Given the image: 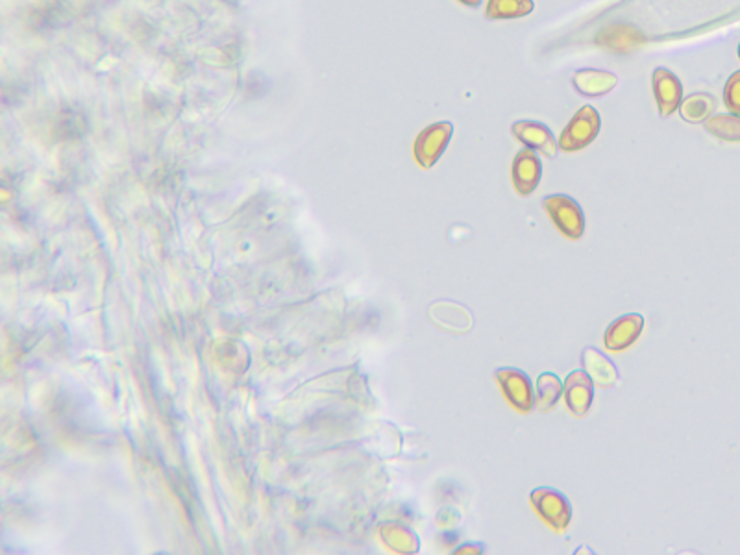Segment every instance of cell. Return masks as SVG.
I'll return each instance as SVG.
<instances>
[{
    "instance_id": "cell-6",
    "label": "cell",
    "mask_w": 740,
    "mask_h": 555,
    "mask_svg": "<svg viewBox=\"0 0 740 555\" xmlns=\"http://www.w3.org/2000/svg\"><path fill=\"white\" fill-rule=\"evenodd\" d=\"M511 178L520 197H530L531 193L541 184L543 178V163L539 152L531 148H522L513 160Z\"/></svg>"
},
{
    "instance_id": "cell-1",
    "label": "cell",
    "mask_w": 740,
    "mask_h": 555,
    "mask_svg": "<svg viewBox=\"0 0 740 555\" xmlns=\"http://www.w3.org/2000/svg\"><path fill=\"white\" fill-rule=\"evenodd\" d=\"M530 504L552 530L557 533L568 530L572 522V506L561 491L554 487H537L531 491Z\"/></svg>"
},
{
    "instance_id": "cell-2",
    "label": "cell",
    "mask_w": 740,
    "mask_h": 555,
    "mask_svg": "<svg viewBox=\"0 0 740 555\" xmlns=\"http://www.w3.org/2000/svg\"><path fill=\"white\" fill-rule=\"evenodd\" d=\"M543 208L561 234L578 241L585 234V215L578 200L568 195H548L543 198Z\"/></svg>"
},
{
    "instance_id": "cell-15",
    "label": "cell",
    "mask_w": 740,
    "mask_h": 555,
    "mask_svg": "<svg viewBox=\"0 0 740 555\" xmlns=\"http://www.w3.org/2000/svg\"><path fill=\"white\" fill-rule=\"evenodd\" d=\"M705 130L722 141L740 143V115L735 113H716L705 121Z\"/></svg>"
},
{
    "instance_id": "cell-3",
    "label": "cell",
    "mask_w": 740,
    "mask_h": 555,
    "mask_svg": "<svg viewBox=\"0 0 740 555\" xmlns=\"http://www.w3.org/2000/svg\"><path fill=\"white\" fill-rule=\"evenodd\" d=\"M600 128H602L600 113L592 106H583L563 130V134L559 137V148L563 152L583 150L598 137Z\"/></svg>"
},
{
    "instance_id": "cell-16",
    "label": "cell",
    "mask_w": 740,
    "mask_h": 555,
    "mask_svg": "<svg viewBox=\"0 0 740 555\" xmlns=\"http://www.w3.org/2000/svg\"><path fill=\"white\" fill-rule=\"evenodd\" d=\"M535 10L533 0H489L485 8L487 19H520Z\"/></svg>"
},
{
    "instance_id": "cell-7",
    "label": "cell",
    "mask_w": 740,
    "mask_h": 555,
    "mask_svg": "<svg viewBox=\"0 0 740 555\" xmlns=\"http://www.w3.org/2000/svg\"><path fill=\"white\" fill-rule=\"evenodd\" d=\"M511 134L517 137L524 147L531 148L550 160H554L559 152V143L555 141L552 130L544 123L517 121L511 126Z\"/></svg>"
},
{
    "instance_id": "cell-12",
    "label": "cell",
    "mask_w": 740,
    "mask_h": 555,
    "mask_svg": "<svg viewBox=\"0 0 740 555\" xmlns=\"http://www.w3.org/2000/svg\"><path fill=\"white\" fill-rule=\"evenodd\" d=\"M581 361H583V370L591 376L592 382L600 389H611L618 382L617 365L602 354L598 348L587 346L581 352Z\"/></svg>"
},
{
    "instance_id": "cell-13",
    "label": "cell",
    "mask_w": 740,
    "mask_h": 555,
    "mask_svg": "<svg viewBox=\"0 0 740 555\" xmlns=\"http://www.w3.org/2000/svg\"><path fill=\"white\" fill-rule=\"evenodd\" d=\"M432 321L450 332H469L472 328V315L469 309L452 300H439L430 308Z\"/></svg>"
},
{
    "instance_id": "cell-21",
    "label": "cell",
    "mask_w": 740,
    "mask_h": 555,
    "mask_svg": "<svg viewBox=\"0 0 740 555\" xmlns=\"http://www.w3.org/2000/svg\"><path fill=\"white\" fill-rule=\"evenodd\" d=\"M737 54H739V60H740V43H739V50H737Z\"/></svg>"
},
{
    "instance_id": "cell-11",
    "label": "cell",
    "mask_w": 740,
    "mask_h": 555,
    "mask_svg": "<svg viewBox=\"0 0 740 555\" xmlns=\"http://www.w3.org/2000/svg\"><path fill=\"white\" fill-rule=\"evenodd\" d=\"M618 84V76L615 73H609V71H602V69H580L576 71L572 76V86L574 89L583 95V97H589V99H598V97H604L607 93H611Z\"/></svg>"
},
{
    "instance_id": "cell-18",
    "label": "cell",
    "mask_w": 740,
    "mask_h": 555,
    "mask_svg": "<svg viewBox=\"0 0 740 555\" xmlns=\"http://www.w3.org/2000/svg\"><path fill=\"white\" fill-rule=\"evenodd\" d=\"M724 104L728 106L729 113L740 115V71L731 74L724 86Z\"/></svg>"
},
{
    "instance_id": "cell-9",
    "label": "cell",
    "mask_w": 740,
    "mask_h": 555,
    "mask_svg": "<svg viewBox=\"0 0 740 555\" xmlns=\"http://www.w3.org/2000/svg\"><path fill=\"white\" fill-rule=\"evenodd\" d=\"M563 398L572 415L585 417L594 400V382L585 370H572L563 383Z\"/></svg>"
},
{
    "instance_id": "cell-5",
    "label": "cell",
    "mask_w": 740,
    "mask_h": 555,
    "mask_svg": "<svg viewBox=\"0 0 740 555\" xmlns=\"http://www.w3.org/2000/svg\"><path fill=\"white\" fill-rule=\"evenodd\" d=\"M454 136V124L443 121V123L428 126L415 141V158L424 169L433 167L439 158L443 156L444 150L450 145Z\"/></svg>"
},
{
    "instance_id": "cell-10",
    "label": "cell",
    "mask_w": 740,
    "mask_h": 555,
    "mask_svg": "<svg viewBox=\"0 0 740 555\" xmlns=\"http://www.w3.org/2000/svg\"><path fill=\"white\" fill-rule=\"evenodd\" d=\"M644 330V319L639 313L622 315L605 330L604 345L609 352H624L635 345Z\"/></svg>"
},
{
    "instance_id": "cell-19",
    "label": "cell",
    "mask_w": 740,
    "mask_h": 555,
    "mask_svg": "<svg viewBox=\"0 0 740 555\" xmlns=\"http://www.w3.org/2000/svg\"><path fill=\"white\" fill-rule=\"evenodd\" d=\"M483 550H481V546H476V544H467V546H461L459 550H456L457 555L461 554H481Z\"/></svg>"
},
{
    "instance_id": "cell-20",
    "label": "cell",
    "mask_w": 740,
    "mask_h": 555,
    "mask_svg": "<svg viewBox=\"0 0 740 555\" xmlns=\"http://www.w3.org/2000/svg\"><path fill=\"white\" fill-rule=\"evenodd\" d=\"M459 4L463 6H469V8H480L481 0H457Z\"/></svg>"
},
{
    "instance_id": "cell-8",
    "label": "cell",
    "mask_w": 740,
    "mask_h": 555,
    "mask_svg": "<svg viewBox=\"0 0 740 555\" xmlns=\"http://www.w3.org/2000/svg\"><path fill=\"white\" fill-rule=\"evenodd\" d=\"M652 87L659 115L663 119L679 110V104L683 100V86L676 74L665 67H657L652 76Z\"/></svg>"
},
{
    "instance_id": "cell-17",
    "label": "cell",
    "mask_w": 740,
    "mask_h": 555,
    "mask_svg": "<svg viewBox=\"0 0 740 555\" xmlns=\"http://www.w3.org/2000/svg\"><path fill=\"white\" fill-rule=\"evenodd\" d=\"M561 396H563V383L557 378V374L543 372L537 380V396H535L537 407L541 411H550L554 409Z\"/></svg>"
},
{
    "instance_id": "cell-14",
    "label": "cell",
    "mask_w": 740,
    "mask_h": 555,
    "mask_svg": "<svg viewBox=\"0 0 740 555\" xmlns=\"http://www.w3.org/2000/svg\"><path fill=\"white\" fill-rule=\"evenodd\" d=\"M716 99L709 93H692L681 100L679 115L685 123H705L711 115H715Z\"/></svg>"
},
{
    "instance_id": "cell-4",
    "label": "cell",
    "mask_w": 740,
    "mask_h": 555,
    "mask_svg": "<svg viewBox=\"0 0 740 555\" xmlns=\"http://www.w3.org/2000/svg\"><path fill=\"white\" fill-rule=\"evenodd\" d=\"M494 378L500 385L507 402L517 409L518 413L528 415L535 407V389L530 376L517 367H500L494 372Z\"/></svg>"
}]
</instances>
